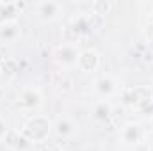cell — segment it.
Here are the masks:
<instances>
[{
	"label": "cell",
	"instance_id": "1",
	"mask_svg": "<svg viewBox=\"0 0 153 151\" xmlns=\"http://www.w3.org/2000/svg\"><path fill=\"white\" fill-rule=\"evenodd\" d=\"M50 133V121L46 117H41V115H36L34 119H30L25 126V137L34 142V141H43L46 135Z\"/></svg>",
	"mask_w": 153,
	"mask_h": 151
},
{
	"label": "cell",
	"instance_id": "2",
	"mask_svg": "<svg viewBox=\"0 0 153 151\" xmlns=\"http://www.w3.org/2000/svg\"><path fill=\"white\" fill-rule=\"evenodd\" d=\"M55 61L64 64V66H75L78 62V57H80V52L76 50L75 44H62L55 50Z\"/></svg>",
	"mask_w": 153,
	"mask_h": 151
},
{
	"label": "cell",
	"instance_id": "3",
	"mask_svg": "<svg viewBox=\"0 0 153 151\" xmlns=\"http://www.w3.org/2000/svg\"><path fill=\"white\" fill-rule=\"evenodd\" d=\"M98 62H100V57L94 50H84V52H80V57H78L76 64L84 71H93L98 66Z\"/></svg>",
	"mask_w": 153,
	"mask_h": 151
},
{
	"label": "cell",
	"instance_id": "4",
	"mask_svg": "<svg viewBox=\"0 0 153 151\" xmlns=\"http://www.w3.org/2000/svg\"><path fill=\"white\" fill-rule=\"evenodd\" d=\"M61 11V4L57 2H41L38 4V14L43 20H53Z\"/></svg>",
	"mask_w": 153,
	"mask_h": 151
},
{
	"label": "cell",
	"instance_id": "5",
	"mask_svg": "<svg viewBox=\"0 0 153 151\" xmlns=\"http://www.w3.org/2000/svg\"><path fill=\"white\" fill-rule=\"evenodd\" d=\"M20 103H22V107H25V109H36V107L41 105V96H39V93H36V91L27 89V91L22 93Z\"/></svg>",
	"mask_w": 153,
	"mask_h": 151
},
{
	"label": "cell",
	"instance_id": "6",
	"mask_svg": "<svg viewBox=\"0 0 153 151\" xmlns=\"http://www.w3.org/2000/svg\"><path fill=\"white\" fill-rule=\"evenodd\" d=\"M139 137H141V128H139V124H126L125 128H123V132H121V139H123V142L125 144H135L137 141H139Z\"/></svg>",
	"mask_w": 153,
	"mask_h": 151
},
{
	"label": "cell",
	"instance_id": "7",
	"mask_svg": "<svg viewBox=\"0 0 153 151\" xmlns=\"http://www.w3.org/2000/svg\"><path fill=\"white\" fill-rule=\"evenodd\" d=\"M20 36V27L13 21H5L0 25V39L4 41H13Z\"/></svg>",
	"mask_w": 153,
	"mask_h": 151
},
{
	"label": "cell",
	"instance_id": "8",
	"mask_svg": "<svg viewBox=\"0 0 153 151\" xmlns=\"http://www.w3.org/2000/svg\"><path fill=\"white\" fill-rule=\"evenodd\" d=\"M55 132H57L61 137H68V135H71V133L75 132V124H73L70 119L62 117V119H59V121L55 123Z\"/></svg>",
	"mask_w": 153,
	"mask_h": 151
},
{
	"label": "cell",
	"instance_id": "9",
	"mask_svg": "<svg viewBox=\"0 0 153 151\" xmlns=\"http://www.w3.org/2000/svg\"><path fill=\"white\" fill-rule=\"evenodd\" d=\"M114 89H116L114 80H112V78H109V76H102V78L96 82V91H98L100 94H103V96L111 94Z\"/></svg>",
	"mask_w": 153,
	"mask_h": 151
},
{
	"label": "cell",
	"instance_id": "10",
	"mask_svg": "<svg viewBox=\"0 0 153 151\" xmlns=\"http://www.w3.org/2000/svg\"><path fill=\"white\" fill-rule=\"evenodd\" d=\"M111 112H112L111 105H109L107 101H100V103L94 107V110H93V117L98 119V121H105V119H109Z\"/></svg>",
	"mask_w": 153,
	"mask_h": 151
},
{
	"label": "cell",
	"instance_id": "11",
	"mask_svg": "<svg viewBox=\"0 0 153 151\" xmlns=\"http://www.w3.org/2000/svg\"><path fill=\"white\" fill-rule=\"evenodd\" d=\"M7 132H9V130H7L5 123H4V121L0 119V139H2V137H5V133H7Z\"/></svg>",
	"mask_w": 153,
	"mask_h": 151
},
{
	"label": "cell",
	"instance_id": "12",
	"mask_svg": "<svg viewBox=\"0 0 153 151\" xmlns=\"http://www.w3.org/2000/svg\"><path fill=\"white\" fill-rule=\"evenodd\" d=\"M150 44H152V48H153V39H152V41H150Z\"/></svg>",
	"mask_w": 153,
	"mask_h": 151
}]
</instances>
